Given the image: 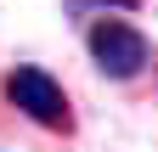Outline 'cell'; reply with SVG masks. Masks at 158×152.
I'll use <instances>...</instances> for the list:
<instances>
[{
    "label": "cell",
    "instance_id": "1",
    "mask_svg": "<svg viewBox=\"0 0 158 152\" xmlns=\"http://www.w3.org/2000/svg\"><path fill=\"white\" fill-rule=\"evenodd\" d=\"M85 51H90V62L96 73H107V79H141L147 62H152V40L135 23H124V17H96V23L85 28Z\"/></svg>",
    "mask_w": 158,
    "mask_h": 152
},
{
    "label": "cell",
    "instance_id": "2",
    "mask_svg": "<svg viewBox=\"0 0 158 152\" xmlns=\"http://www.w3.org/2000/svg\"><path fill=\"white\" fill-rule=\"evenodd\" d=\"M6 102L23 113V118H34L40 130H73V107H68V90L51 79L45 68H34V62H17L6 73Z\"/></svg>",
    "mask_w": 158,
    "mask_h": 152
},
{
    "label": "cell",
    "instance_id": "3",
    "mask_svg": "<svg viewBox=\"0 0 158 152\" xmlns=\"http://www.w3.org/2000/svg\"><path fill=\"white\" fill-rule=\"evenodd\" d=\"M62 6L68 11H102L107 17V11H141V0H62Z\"/></svg>",
    "mask_w": 158,
    "mask_h": 152
}]
</instances>
